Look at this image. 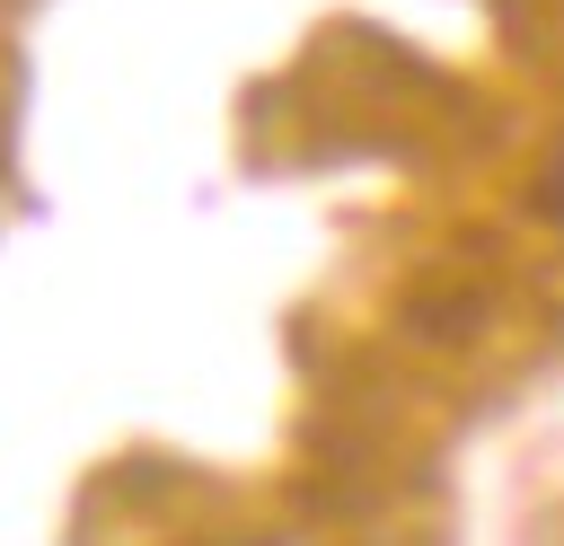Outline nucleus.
<instances>
[{
  "label": "nucleus",
  "mask_w": 564,
  "mask_h": 546,
  "mask_svg": "<svg viewBox=\"0 0 564 546\" xmlns=\"http://www.w3.org/2000/svg\"><path fill=\"white\" fill-rule=\"evenodd\" d=\"M529 194H538V211H546V220L564 229V141L546 150V167H538V185H529Z\"/></svg>",
  "instance_id": "1"
}]
</instances>
